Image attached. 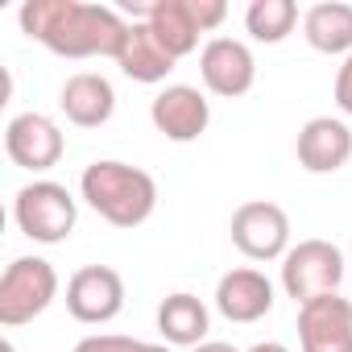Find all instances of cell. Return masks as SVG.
<instances>
[{"label":"cell","mask_w":352,"mask_h":352,"mask_svg":"<svg viewBox=\"0 0 352 352\" xmlns=\"http://www.w3.org/2000/svg\"><path fill=\"white\" fill-rule=\"evenodd\" d=\"M21 30L58 58H116L129 21L108 5L87 0H25Z\"/></svg>","instance_id":"6da1fadb"},{"label":"cell","mask_w":352,"mask_h":352,"mask_svg":"<svg viewBox=\"0 0 352 352\" xmlns=\"http://www.w3.org/2000/svg\"><path fill=\"white\" fill-rule=\"evenodd\" d=\"M79 195L112 228H137L157 208V183H153V174H145L141 166L116 162V157H100V162H91L83 170Z\"/></svg>","instance_id":"7a4b0ae2"},{"label":"cell","mask_w":352,"mask_h":352,"mask_svg":"<svg viewBox=\"0 0 352 352\" xmlns=\"http://www.w3.org/2000/svg\"><path fill=\"white\" fill-rule=\"evenodd\" d=\"M13 220L17 228L38 241V245H63L71 232H75V220H79V208H75V195L63 187V183H50V179H38L30 187L17 191L13 199Z\"/></svg>","instance_id":"3957f363"},{"label":"cell","mask_w":352,"mask_h":352,"mask_svg":"<svg viewBox=\"0 0 352 352\" xmlns=\"http://www.w3.org/2000/svg\"><path fill=\"white\" fill-rule=\"evenodd\" d=\"M340 282H344V253L331 241L311 236L290 245V253L282 257V290L298 307L323 294H340Z\"/></svg>","instance_id":"277c9868"},{"label":"cell","mask_w":352,"mask_h":352,"mask_svg":"<svg viewBox=\"0 0 352 352\" xmlns=\"http://www.w3.org/2000/svg\"><path fill=\"white\" fill-rule=\"evenodd\" d=\"M58 294V274L46 257H17L0 278V323L21 327L38 319Z\"/></svg>","instance_id":"5b68a950"},{"label":"cell","mask_w":352,"mask_h":352,"mask_svg":"<svg viewBox=\"0 0 352 352\" xmlns=\"http://www.w3.org/2000/svg\"><path fill=\"white\" fill-rule=\"evenodd\" d=\"M232 245L249 261H282L290 253V216L270 199H249L232 212Z\"/></svg>","instance_id":"8992f818"},{"label":"cell","mask_w":352,"mask_h":352,"mask_svg":"<svg viewBox=\"0 0 352 352\" xmlns=\"http://www.w3.org/2000/svg\"><path fill=\"white\" fill-rule=\"evenodd\" d=\"M149 120H153V129H157L166 141L187 145V141H199V137L208 133V124H212V104H208V96H204L199 87H191V83H170V87H162V91L153 96Z\"/></svg>","instance_id":"52a82bcc"},{"label":"cell","mask_w":352,"mask_h":352,"mask_svg":"<svg viewBox=\"0 0 352 352\" xmlns=\"http://www.w3.org/2000/svg\"><path fill=\"white\" fill-rule=\"evenodd\" d=\"M120 13H129L133 21H145L174 58H187L191 50H199L204 30L191 0H120Z\"/></svg>","instance_id":"ba28073f"},{"label":"cell","mask_w":352,"mask_h":352,"mask_svg":"<svg viewBox=\"0 0 352 352\" xmlns=\"http://www.w3.org/2000/svg\"><path fill=\"white\" fill-rule=\"evenodd\" d=\"M67 311L79 323H112L124 311V278L112 265H83L67 282Z\"/></svg>","instance_id":"9c48e42d"},{"label":"cell","mask_w":352,"mask_h":352,"mask_svg":"<svg viewBox=\"0 0 352 352\" xmlns=\"http://www.w3.org/2000/svg\"><path fill=\"white\" fill-rule=\"evenodd\" d=\"M199 75H204V83H208L212 96L241 100L257 83V58L236 38H212L204 46V54H199Z\"/></svg>","instance_id":"30bf717a"},{"label":"cell","mask_w":352,"mask_h":352,"mask_svg":"<svg viewBox=\"0 0 352 352\" xmlns=\"http://www.w3.org/2000/svg\"><path fill=\"white\" fill-rule=\"evenodd\" d=\"M5 149H9L13 166L42 174V170H54L58 166L67 141H63V129L46 112H21L5 129Z\"/></svg>","instance_id":"8fae6325"},{"label":"cell","mask_w":352,"mask_h":352,"mask_svg":"<svg viewBox=\"0 0 352 352\" xmlns=\"http://www.w3.org/2000/svg\"><path fill=\"white\" fill-rule=\"evenodd\" d=\"M298 344L302 352H352V302L323 294L298 307Z\"/></svg>","instance_id":"7c38bea8"},{"label":"cell","mask_w":352,"mask_h":352,"mask_svg":"<svg viewBox=\"0 0 352 352\" xmlns=\"http://www.w3.org/2000/svg\"><path fill=\"white\" fill-rule=\"evenodd\" d=\"M216 311L228 323H257L274 311V282L261 270H228L216 282Z\"/></svg>","instance_id":"4fadbf2b"},{"label":"cell","mask_w":352,"mask_h":352,"mask_svg":"<svg viewBox=\"0 0 352 352\" xmlns=\"http://www.w3.org/2000/svg\"><path fill=\"white\" fill-rule=\"evenodd\" d=\"M294 153L307 174H336L352 157V129L336 116H315L298 129Z\"/></svg>","instance_id":"5bb4252c"},{"label":"cell","mask_w":352,"mask_h":352,"mask_svg":"<svg viewBox=\"0 0 352 352\" xmlns=\"http://www.w3.org/2000/svg\"><path fill=\"white\" fill-rule=\"evenodd\" d=\"M58 108L67 112L71 124H79V129H100V124H108L112 112H116V91H112V83H108L104 75L79 71V75H71V79L63 83Z\"/></svg>","instance_id":"9a60e30c"},{"label":"cell","mask_w":352,"mask_h":352,"mask_svg":"<svg viewBox=\"0 0 352 352\" xmlns=\"http://www.w3.org/2000/svg\"><path fill=\"white\" fill-rule=\"evenodd\" d=\"M174 63H179V58L157 42V34L145 21H129V30L120 38V50H116V67L133 83H162L174 71Z\"/></svg>","instance_id":"2e32d148"},{"label":"cell","mask_w":352,"mask_h":352,"mask_svg":"<svg viewBox=\"0 0 352 352\" xmlns=\"http://www.w3.org/2000/svg\"><path fill=\"white\" fill-rule=\"evenodd\" d=\"M208 327H212V315L208 307L187 294V290H174L162 298L157 307V331L166 344H179V348H199L208 340Z\"/></svg>","instance_id":"e0dca14e"},{"label":"cell","mask_w":352,"mask_h":352,"mask_svg":"<svg viewBox=\"0 0 352 352\" xmlns=\"http://www.w3.org/2000/svg\"><path fill=\"white\" fill-rule=\"evenodd\" d=\"M302 38L319 54H352V5L344 0H323L302 13Z\"/></svg>","instance_id":"ac0fdd59"},{"label":"cell","mask_w":352,"mask_h":352,"mask_svg":"<svg viewBox=\"0 0 352 352\" xmlns=\"http://www.w3.org/2000/svg\"><path fill=\"white\" fill-rule=\"evenodd\" d=\"M298 25V5L294 0H253L245 9V30L253 34V42L278 46L294 34Z\"/></svg>","instance_id":"d6986e66"},{"label":"cell","mask_w":352,"mask_h":352,"mask_svg":"<svg viewBox=\"0 0 352 352\" xmlns=\"http://www.w3.org/2000/svg\"><path fill=\"white\" fill-rule=\"evenodd\" d=\"M141 340L133 336H112V331H100V336H83L71 352H137Z\"/></svg>","instance_id":"ffe728a7"},{"label":"cell","mask_w":352,"mask_h":352,"mask_svg":"<svg viewBox=\"0 0 352 352\" xmlns=\"http://www.w3.org/2000/svg\"><path fill=\"white\" fill-rule=\"evenodd\" d=\"M336 108L344 112V116H352V54L340 63V71H336Z\"/></svg>","instance_id":"44dd1931"},{"label":"cell","mask_w":352,"mask_h":352,"mask_svg":"<svg viewBox=\"0 0 352 352\" xmlns=\"http://www.w3.org/2000/svg\"><path fill=\"white\" fill-rule=\"evenodd\" d=\"M191 352H241V348H232V344H224V340H204V344L191 348Z\"/></svg>","instance_id":"7402d4cb"},{"label":"cell","mask_w":352,"mask_h":352,"mask_svg":"<svg viewBox=\"0 0 352 352\" xmlns=\"http://www.w3.org/2000/svg\"><path fill=\"white\" fill-rule=\"evenodd\" d=\"M249 352H290L286 344H278V340H265V344H253Z\"/></svg>","instance_id":"603a6c76"},{"label":"cell","mask_w":352,"mask_h":352,"mask_svg":"<svg viewBox=\"0 0 352 352\" xmlns=\"http://www.w3.org/2000/svg\"><path fill=\"white\" fill-rule=\"evenodd\" d=\"M137 352H170V348H166V344H145V340H141Z\"/></svg>","instance_id":"cb8c5ba5"}]
</instances>
